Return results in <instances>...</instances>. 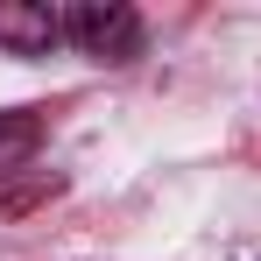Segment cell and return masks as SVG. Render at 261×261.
I'll use <instances>...</instances> for the list:
<instances>
[{
    "label": "cell",
    "instance_id": "1",
    "mask_svg": "<svg viewBox=\"0 0 261 261\" xmlns=\"http://www.w3.org/2000/svg\"><path fill=\"white\" fill-rule=\"evenodd\" d=\"M64 43H78V57H92V64H134L148 29L127 0H78L64 14Z\"/></svg>",
    "mask_w": 261,
    "mask_h": 261
},
{
    "label": "cell",
    "instance_id": "3",
    "mask_svg": "<svg viewBox=\"0 0 261 261\" xmlns=\"http://www.w3.org/2000/svg\"><path fill=\"white\" fill-rule=\"evenodd\" d=\"M36 148H43V113L36 106H7L0 113V176H14Z\"/></svg>",
    "mask_w": 261,
    "mask_h": 261
},
{
    "label": "cell",
    "instance_id": "2",
    "mask_svg": "<svg viewBox=\"0 0 261 261\" xmlns=\"http://www.w3.org/2000/svg\"><path fill=\"white\" fill-rule=\"evenodd\" d=\"M64 43V14L49 0H0V49L7 57H49Z\"/></svg>",
    "mask_w": 261,
    "mask_h": 261
}]
</instances>
